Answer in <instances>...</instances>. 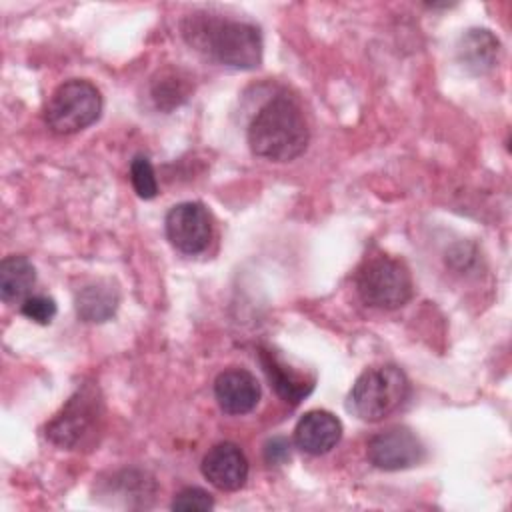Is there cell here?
<instances>
[{
  "instance_id": "cell-14",
  "label": "cell",
  "mask_w": 512,
  "mask_h": 512,
  "mask_svg": "<svg viewBox=\"0 0 512 512\" xmlns=\"http://www.w3.org/2000/svg\"><path fill=\"white\" fill-rule=\"evenodd\" d=\"M260 362L264 366V372L274 386L276 394L290 404H298L304 396H308L314 388L312 380H306L296 370L286 366L272 350H260Z\"/></svg>"
},
{
  "instance_id": "cell-2",
  "label": "cell",
  "mask_w": 512,
  "mask_h": 512,
  "mask_svg": "<svg viewBox=\"0 0 512 512\" xmlns=\"http://www.w3.org/2000/svg\"><path fill=\"white\" fill-rule=\"evenodd\" d=\"M310 140V130L300 106L288 96L268 100L248 126L250 150L272 162L298 158Z\"/></svg>"
},
{
  "instance_id": "cell-13",
  "label": "cell",
  "mask_w": 512,
  "mask_h": 512,
  "mask_svg": "<svg viewBox=\"0 0 512 512\" xmlns=\"http://www.w3.org/2000/svg\"><path fill=\"white\" fill-rule=\"evenodd\" d=\"M120 302V292L110 280H96L82 286L76 292L74 306L78 318L84 322H106L110 320Z\"/></svg>"
},
{
  "instance_id": "cell-20",
  "label": "cell",
  "mask_w": 512,
  "mask_h": 512,
  "mask_svg": "<svg viewBox=\"0 0 512 512\" xmlns=\"http://www.w3.org/2000/svg\"><path fill=\"white\" fill-rule=\"evenodd\" d=\"M290 458V442L282 436H274L264 444V460L268 464H284Z\"/></svg>"
},
{
  "instance_id": "cell-5",
  "label": "cell",
  "mask_w": 512,
  "mask_h": 512,
  "mask_svg": "<svg viewBox=\"0 0 512 512\" xmlns=\"http://www.w3.org/2000/svg\"><path fill=\"white\" fill-rule=\"evenodd\" d=\"M356 290L366 306L394 310L412 298V278L400 260L378 254L366 258L360 266Z\"/></svg>"
},
{
  "instance_id": "cell-1",
  "label": "cell",
  "mask_w": 512,
  "mask_h": 512,
  "mask_svg": "<svg viewBox=\"0 0 512 512\" xmlns=\"http://www.w3.org/2000/svg\"><path fill=\"white\" fill-rule=\"evenodd\" d=\"M182 34L192 48L222 66L252 70L262 62V34L250 22L190 14L182 24Z\"/></svg>"
},
{
  "instance_id": "cell-17",
  "label": "cell",
  "mask_w": 512,
  "mask_h": 512,
  "mask_svg": "<svg viewBox=\"0 0 512 512\" xmlns=\"http://www.w3.org/2000/svg\"><path fill=\"white\" fill-rule=\"evenodd\" d=\"M130 182H132L136 194L144 200H150L158 194L156 174H154V168H152V164L146 156H142V154L134 156V160L130 164Z\"/></svg>"
},
{
  "instance_id": "cell-8",
  "label": "cell",
  "mask_w": 512,
  "mask_h": 512,
  "mask_svg": "<svg viewBox=\"0 0 512 512\" xmlns=\"http://www.w3.org/2000/svg\"><path fill=\"white\" fill-rule=\"evenodd\" d=\"M164 228L170 244L190 256L204 252L212 238V220L200 202H180L172 206L164 218Z\"/></svg>"
},
{
  "instance_id": "cell-3",
  "label": "cell",
  "mask_w": 512,
  "mask_h": 512,
  "mask_svg": "<svg viewBox=\"0 0 512 512\" xmlns=\"http://www.w3.org/2000/svg\"><path fill=\"white\" fill-rule=\"evenodd\" d=\"M410 382L394 364L366 368L348 392V410L364 422H378L396 412L408 398Z\"/></svg>"
},
{
  "instance_id": "cell-7",
  "label": "cell",
  "mask_w": 512,
  "mask_h": 512,
  "mask_svg": "<svg viewBox=\"0 0 512 512\" xmlns=\"http://www.w3.org/2000/svg\"><path fill=\"white\" fill-rule=\"evenodd\" d=\"M366 458L372 466L386 472L406 470L424 458V444L410 428L392 426L368 440Z\"/></svg>"
},
{
  "instance_id": "cell-16",
  "label": "cell",
  "mask_w": 512,
  "mask_h": 512,
  "mask_svg": "<svg viewBox=\"0 0 512 512\" xmlns=\"http://www.w3.org/2000/svg\"><path fill=\"white\" fill-rule=\"evenodd\" d=\"M150 92L156 106L164 112H170L172 108L180 106L188 98L190 84H188V78L182 76L178 70H164L152 80Z\"/></svg>"
},
{
  "instance_id": "cell-10",
  "label": "cell",
  "mask_w": 512,
  "mask_h": 512,
  "mask_svg": "<svg viewBox=\"0 0 512 512\" xmlns=\"http://www.w3.org/2000/svg\"><path fill=\"white\" fill-rule=\"evenodd\" d=\"M214 396L222 412L230 416L248 414L260 400V384L254 374L244 368H230L216 376Z\"/></svg>"
},
{
  "instance_id": "cell-15",
  "label": "cell",
  "mask_w": 512,
  "mask_h": 512,
  "mask_svg": "<svg viewBox=\"0 0 512 512\" xmlns=\"http://www.w3.org/2000/svg\"><path fill=\"white\" fill-rule=\"evenodd\" d=\"M36 282L34 264L20 254L6 256L0 262V298L6 304L24 302Z\"/></svg>"
},
{
  "instance_id": "cell-11",
  "label": "cell",
  "mask_w": 512,
  "mask_h": 512,
  "mask_svg": "<svg viewBox=\"0 0 512 512\" xmlns=\"http://www.w3.org/2000/svg\"><path fill=\"white\" fill-rule=\"evenodd\" d=\"M342 438V422L328 410L306 412L294 430L296 446L312 456L330 452Z\"/></svg>"
},
{
  "instance_id": "cell-19",
  "label": "cell",
  "mask_w": 512,
  "mask_h": 512,
  "mask_svg": "<svg viewBox=\"0 0 512 512\" xmlns=\"http://www.w3.org/2000/svg\"><path fill=\"white\" fill-rule=\"evenodd\" d=\"M56 302L50 296L44 294H36V296H28L22 304H20V312L28 318L34 320L36 324H50L52 318L56 316Z\"/></svg>"
},
{
  "instance_id": "cell-9",
  "label": "cell",
  "mask_w": 512,
  "mask_h": 512,
  "mask_svg": "<svg viewBox=\"0 0 512 512\" xmlns=\"http://www.w3.org/2000/svg\"><path fill=\"white\" fill-rule=\"evenodd\" d=\"M202 474L214 488L234 492L248 480V460L234 442H220L202 458Z\"/></svg>"
},
{
  "instance_id": "cell-18",
  "label": "cell",
  "mask_w": 512,
  "mask_h": 512,
  "mask_svg": "<svg viewBox=\"0 0 512 512\" xmlns=\"http://www.w3.org/2000/svg\"><path fill=\"white\" fill-rule=\"evenodd\" d=\"M170 508L178 512H208L214 508V498L206 490L192 486L180 490L174 496Z\"/></svg>"
},
{
  "instance_id": "cell-6",
  "label": "cell",
  "mask_w": 512,
  "mask_h": 512,
  "mask_svg": "<svg viewBox=\"0 0 512 512\" xmlns=\"http://www.w3.org/2000/svg\"><path fill=\"white\" fill-rule=\"evenodd\" d=\"M102 420V400L94 386L78 388L62 410L46 424V438L60 446L74 450L94 438Z\"/></svg>"
},
{
  "instance_id": "cell-12",
  "label": "cell",
  "mask_w": 512,
  "mask_h": 512,
  "mask_svg": "<svg viewBox=\"0 0 512 512\" xmlns=\"http://www.w3.org/2000/svg\"><path fill=\"white\" fill-rule=\"evenodd\" d=\"M500 58V40L488 28H470L466 30L456 44L458 64L474 74L490 72Z\"/></svg>"
},
{
  "instance_id": "cell-4",
  "label": "cell",
  "mask_w": 512,
  "mask_h": 512,
  "mask_svg": "<svg viewBox=\"0 0 512 512\" xmlns=\"http://www.w3.org/2000/svg\"><path fill=\"white\" fill-rule=\"evenodd\" d=\"M100 114V90L84 78H72L52 92L44 110V120L56 134H76L94 124Z\"/></svg>"
}]
</instances>
